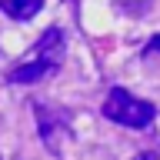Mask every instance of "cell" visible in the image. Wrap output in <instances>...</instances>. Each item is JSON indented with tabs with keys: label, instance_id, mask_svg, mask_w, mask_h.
Returning <instances> with one entry per match:
<instances>
[{
	"label": "cell",
	"instance_id": "cell-1",
	"mask_svg": "<svg viewBox=\"0 0 160 160\" xmlns=\"http://www.w3.org/2000/svg\"><path fill=\"white\" fill-rule=\"evenodd\" d=\"M103 117L113 120V123H123V127H133V130H143L153 123V117H157V107L153 103H147V100L133 97L130 90L123 87H113L103 97Z\"/></svg>",
	"mask_w": 160,
	"mask_h": 160
},
{
	"label": "cell",
	"instance_id": "cell-2",
	"mask_svg": "<svg viewBox=\"0 0 160 160\" xmlns=\"http://www.w3.org/2000/svg\"><path fill=\"white\" fill-rule=\"evenodd\" d=\"M33 107H37V123H40V137H43L47 150L60 153L63 140H67V117L60 110H50L47 103H33Z\"/></svg>",
	"mask_w": 160,
	"mask_h": 160
},
{
	"label": "cell",
	"instance_id": "cell-3",
	"mask_svg": "<svg viewBox=\"0 0 160 160\" xmlns=\"http://www.w3.org/2000/svg\"><path fill=\"white\" fill-rule=\"evenodd\" d=\"M33 60L47 63L50 70H57L60 60H63V33H60V30H47V33L37 40V47H33Z\"/></svg>",
	"mask_w": 160,
	"mask_h": 160
},
{
	"label": "cell",
	"instance_id": "cell-4",
	"mask_svg": "<svg viewBox=\"0 0 160 160\" xmlns=\"http://www.w3.org/2000/svg\"><path fill=\"white\" fill-rule=\"evenodd\" d=\"M43 0H0V10L13 20H30L33 13H40Z\"/></svg>",
	"mask_w": 160,
	"mask_h": 160
},
{
	"label": "cell",
	"instance_id": "cell-5",
	"mask_svg": "<svg viewBox=\"0 0 160 160\" xmlns=\"http://www.w3.org/2000/svg\"><path fill=\"white\" fill-rule=\"evenodd\" d=\"M47 73H50L47 63H40V60H30V63H23V67L10 70V80H13V83H37V80H40V77H47Z\"/></svg>",
	"mask_w": 160,
	"mask_h": 160
},
{
	"label": "cell",
	"instance_id": "cell-6",
	"mask_svg": "<svg viewBox=\"0 0 160 160\" xmlns=\"http://www.w3.org/2000/svg\"><path fill=\"white\" fill-rule=\"evenodd\" d=\"M150 50H157V53H160V33H157L153 40H150Z\"/></svg>",
	"mask_w": 160,
	"mask_h": 160
},
{
	"label": "cell",
	"instance_id": "cell-7",
	"mask_svg": "<svg viewBox=\"0 0 160 160\" xmlns=\"http://www.w3.org/2000/svg\"><path fill=\"white\" fill-rule=\"evenodd\" d=\"M137 160H153V153H140V157Z\"/></svg>",
	"mask_w": 160,
	"mask_h": 160
}]
</instances>
